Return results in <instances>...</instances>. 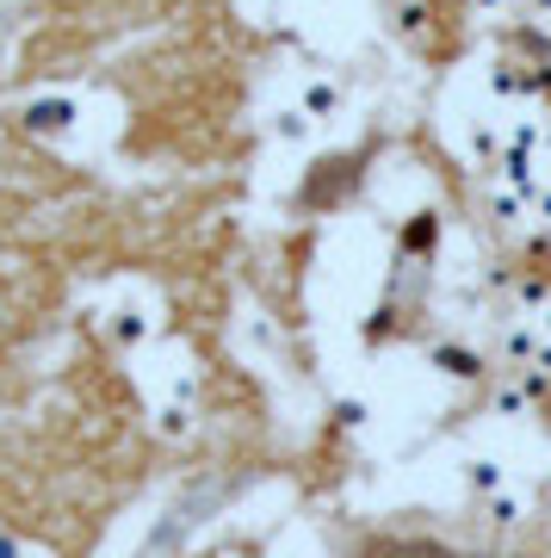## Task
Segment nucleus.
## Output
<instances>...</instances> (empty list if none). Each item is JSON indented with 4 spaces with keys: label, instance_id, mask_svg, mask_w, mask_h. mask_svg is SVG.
Masks as SVG:
<instances>
[{
    "label": "nucleus",
    "instance_id": "nucleus-1",
    "mask_svg": "<svg viewBox=\"0 0 551 558\" xmlns=\"http://www.w3.org/2000/svg\"><path fill=\"white\" fill-rule=\"evenodd\" d=\"M490 193L502 218L551 223V119L539 106H514L502 137L490 149Z\"/></svg>",
    "mask_w": 551,
    "mask_h": 558
},
{
    "label": "nucleus",
    "instance_id": "nucleus-2",
    "mask_svg": "<svg viewBox=\"0 0 551 558\" xmlns=\"http://www.w3.org/2000/svg\"><path fill=\"white\" fill-rule=\"evenodd\" d=\"M69 124H75L69 100H32V131H69Z\"/></svg>",
    "mask_w": 551,
    "mask_h": 558
}]
</instances>
